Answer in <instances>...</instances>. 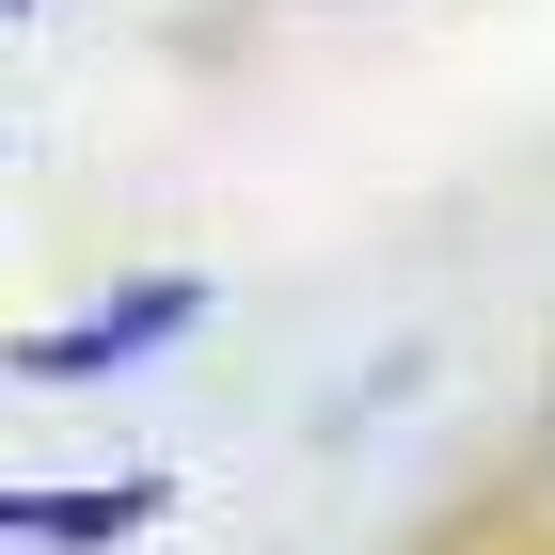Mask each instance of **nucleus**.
<instances>
[{"instance_id": "1", "label": "nucleus", "mask_w": 555, "mask_h": 555, "mask_svg": "<svg viewBox=\"0 0 555 555\" xmlns=\"http://www.w3.org/2000/svg\"><path fill=\"white\" fill-rule=\"evenodd\" d=\"M207 334V286L191 270H128L112 301H80V318H33V334H0V365L16 382H112V365H143V349Z\"/></svg>"}, {"instance_id": "2", "label": "nucleus", "mask_w": 555, "mask_h": 555, "mask_svg": "<svg viewBox=\"0 0 555 555\" xmlns=\"http://www.w3.org/2000/svg\"><path fill=\"white\" fill-rule=\"evenodd\" d=\"M159 508H175V476H64V492H16V476H0V540L16 555H112Z\"/></svg>"}, {"instance_id": "3", "label": "nucleus", "mask_w": 555, "mask_h": 555, "mask_svg": "<svg viewBox=\"0 0 555 555\" xmlns=\"http://www.w3.org/2000/svg\"><path fill=\"white\" fill-rule=\"evenodd\" d=\"M0 16H33V0H0Z\"/></svg>"}]
</instances>
